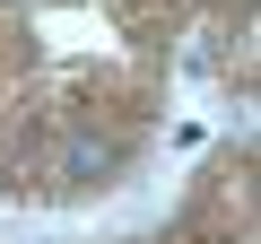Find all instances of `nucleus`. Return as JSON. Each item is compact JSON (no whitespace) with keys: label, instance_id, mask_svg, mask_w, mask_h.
<instances>
[{"label":"nucleus","instance_id":"nucleus-1","mask_svg":"<svg viewBox=\"0 0 261 244\" xmlns=\"http://www.w3.org/2000/svg\"><path fill=\"white\" fill-rule=\"evenodd\" d=\"M113 157H122L113 140H96V131H70V140H61V157H53V175H61V183H87V175H105Z\"/></svg>","mask_w":261,"mask_h":244}]
</instances>
